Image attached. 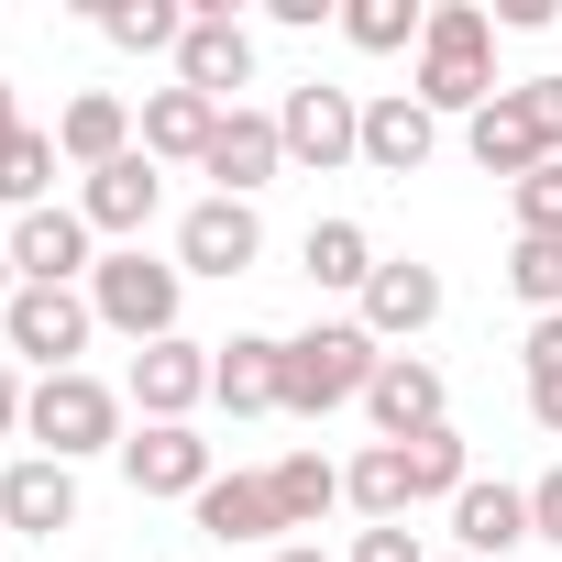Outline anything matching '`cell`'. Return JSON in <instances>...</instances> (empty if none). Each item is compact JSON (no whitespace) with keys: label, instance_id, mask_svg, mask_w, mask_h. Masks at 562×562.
Segmentation results:
<instances>
[{"label":"cell","instance_id":"cell-1","mask_svg":"<svg viewBox=\"0 0 562 562\" xmlns=\"http://www.w3.org/2000/svg\"><path fill=\"white\" fill-rule=\"evenodd\" d=\"M496 89H507L496 78V12H474V0H430V34L408 56V100L430 122H474Z\"/></svg>","mask_w":562,"mask_h":562},{"label":"cell","instance_id":"cell-2","mask_svg":"<svg viewBox=\"0 0 562 562\" xmlns=\"http://www.w3.org/2000/svg\"><path fill=\"white\" fill-rule=\"evenodd\" d=\"M375 364H386V342L364 331V321H310V331H288V353H276V419H331V408H364V386H375Z\"/></svg>","mask_w":562,"mask_h":562},{"label":"cell","instance_id":"cell-3","mask_svg":"<svg viewBox=\"0 0 562 562\" xmlns=\"http://www.w3.org/2000/svg\"><path fill=\"white\" fill-rule=\"evenodd\" d=\"M133 441V397L111 386V375H34V408H23V452H45V463H100V452H122Z\"/></svg>","mask_w":562,"mask_h":562},{"label":"cell","instance_id":"cell-4","mask_svg":"<svg viewBox=\"0 0 562 562\" xmlns=\"http://www.w3.org/2000/svg\"><path fill=\"white\" fill-rule=\"evenodd\" d=\"M89 310H100V331H122L133 353H144V342H177V331H188V276H177V254L111 243V254L89 265Z\"/></svg>","mask_w":562,"mask_h":562},{"label":"cell","instance_id":"cell-5","mask_svg":"<svg viewBox=\"0 0 562 562\" xmlns=\"http://www.w3.org/2000/svg\"><path fill=\"white\" fill-rule=\"evenodd\" d=\"M100 342V310L89 288H23L12 310H0V353H12L23 375H78V353Z\"/></svg>","mask_w":562,"mask_h":562},{"label":"cell","instance_id":"cell-6","mask_svg":"<svg viewBox=\"0 0 562 562\" xmlns=\"http://www.w3.org/2000/svg\"><path fill=\"white\" fill-rule=\"evenodd\" d=\"M111 463H122V485H133L144 507H166V496L199 507V485L221 474V441H210L199 419H133V441H122Z\"/></svg>","mask_w":562,"mask_h":562},{"label":"cell","instance_id":"cell-7","mask_svg":"<svg viewBox=\"0 0 562 562\" xmlns=\"http://www.w3.org/2000/svg\"><path fill=\"white\" fill-rule=\"evenodd\" d=\"M276 133H288V166H310V177H342V166H364V89L299 78L288 100H276Z\"/></svg>","mask_w":562,"mask_h":562},{"label":"cell","instance_id":"cell-8","mask_svg":"<svg viewBox=\"0 0 562 562\" xmlns=\"http://www.w3.org/2000/svg\"><path fill=\"white\" fill-rule=\"evenodd\" d=\"M254 67H265V45H254V23L232 12V0H188V45H177V89H199V100L243 111Z\"/></svg>","mask_w":562,"mask_h":562},{"label":"cell","instance_id":"cell-9","mask_svg":"<svg viewBox=\"0 0 562 562\" xmlns=\"http://www.w3.org/2000/svg\"><path fill=\"white\" fill-rule=\"evenodd\" d=\"M265 265V210L254 199H188L177 210V276H210V288H232V276Z\"/></svg>","mask_w":562,"mask_h":562},{"label":"cell","instance_id":"cell-10","mask_svg":"<svg viewBox=\"0 0 562 562\" xmlns=\"http://www.w3.org/2000/svg\"><path fill=\"white\" fill-rule=\"evenodd\" d=\"M0 243H12V276H23V288H89V265H100V232L78 221V199L23 210Z\"/></svg>","mask_w":562,"mask_h":562},{"label":"cell","instance_id":"cell-11","mask_svg":"<svg viewBox=\"0 0 562 562\" xmlns=\"http://www.w3.org/2000/svg\"><path fill=\"white\" fill-rule=\"evenodd\" d=\"M452 310V288H441V265H419V254H386L375 276H364V299H353V321L397 353V342H419L430 321Z\"/></svg>","mask_w":562,"mask_h":562},{"label":"cell","instance_id":"cell-12","mask_svg":"<svg viewBox=\"0 0 562 562\" xmlns=\"http://www.w3.org/2000/svg\"><path fill=\"white\" fill-rule=\"evenodd\" d=\"M199 177H210V199H265L276 177H288V133H276V111H221V133H210V155H199Z\"/></svg>","mask_w":562,"mask_h":562},{"label":"cell","instance_id":"cell-13","mask_svg":"<svg viewBox=\"0 0 562 562\" xmlns=\"http://www.w3.org/2000/svg\"><path fill=\"white\" fill-rule=\"evenodd\" d=\"M155 210H166V166H155L144 144H133L122 166L78 177V221L100 232V254H111V243H144V232H155Z\"/></svg>","mask_w":562,"mask_h":562},{"label":"cell","instance_id":"cell-14","mask_svg":"<svg viewBox=\"0 0 562 562\" xmlns=\"http://www.w3.org/2000/svg\"><path fill=\"white\" fill-rule=\"evenodd\" d=\"M364 419H375V441H430V430H452L441 364H430V353H386L375 386H364Z\"/></svg>","mask_w":562,"mask_h":562},{"label":"cell","instance_id":"cell-15","mask_svg":"<svg viewBox=\"0 0 562 562\" xmlns=\"http://www.w3.org/2000/svg\"><path fill=\"white\" fill-rule=\"evenodd\" d=\"M210 353L221 342H144L133 353V375H122V397H133V419H199L210 408Z\"/></svg>","mask_w":562,"mask_h":562},{"label":"cell","instance_id":"cell-16","mask_svg":"<svg viewBox=\"0 0 562 562\" xmlns=\"http://www.w3.org/2000/svg\"><path fill=\"white\" fill-rule=\"evenodd\" d=\"M0 529H12V540H56V529H78V463L12 452V463H0Z\"/></svg>","mask_w":562,"mask_h":562},{"label":"cell","instance_id":"cell-17","mask_svg":"<svg viewBox=\"0 0 562 562\" xmlns=\"http://www.w3.org/2000/svg\"><path fill=\"white\" fill-rule=\"evenodd\" d=\"M144 144V111L122 100V89H78L67 111H56V155H67V177H100V166H122Z\"/></svg>","mask_w":562,"mask_h":562},{"label":"cell","instance_id":"cell-18","mask_svg":"<svg viewBox=\"0 0 562 562\" xmlns=\"http://www.w3.org/2000/svg\"><path fill=\"white\" fill-rule=\"evenodd\" d=\"M441 518H452V551H463V562H507V551H529V485H507V474H474Z\"/></svg>","mask_w":562,"mask_h":562},{"label":"cell","instance_id":"cell-19","mask_svg":"<svg viewBox=\"0 0 562 562\" xmlns=\"http://www.w3.org/2000/svg\"><path fill=\"white\" fill-rule=\"evenodd\" d=\"M188 518H199V540H221V551H276V529H288L265 474H210Z\"/></svg>","mask_w":562,"mask_h":562},{"label":"cell","instance_id":"cell-20","mask_svg":"<svg viewBox=\"0 0 562 562\" xmlns=\"http://www.w3.org/2000/svg\"><path fill=\"white\" fill-rule=\"evenodd\" d=\"M133 111H144V155H155L166 177H199V155H210V133H221V100H199V89L166 78V89H144Z\"/></svg>","mask_w":562,"mask_h":562},{"label":"cell","instance_id":"cell-21","mask_svg":"<svg viewBox=\"0 0 562 562\" xmlns=\"http://www.w3.org/2000/svg\"><path fill=\"white\" fill-rule=\"evenodd\" d=\"M441 155V122L408 89H364V177H419Z\"/></svg>","mask_w":562,"mask_h":562},{"label":"cell","instance_id":"cell-22","mask_svg":"<svg viewBox=\"0 0 562 562\" xmlns=\"http://www.w3.org/2000/svg\"><path fill=\"white\" fill-rule=\"evenodd\" d=\"M276 353H288V331H232L210 353V408L221 419H276Z\"/></svg>","mask_w":562,"mask_h":562},{"label":"cell","instance_id":"cell-23","mask_svg":"<svg viewBox=\"0 0 562 562\" xmlns=\"http://www.w3.org/2000/svg\"><path fill=\"white\" fill-rule=\"evenodd\" d=\"M375 265H386V254H375V232H364V221H342V210L299 232V276H310L321 299H364V276H375Z\"/></svg>","mask_w":562,"mask_h":562},{"label":"cell","instance_id":"cell-24","mask_svg":"<svg viewBox=\"0 0 562 562\" xmlns=\"http://www.w3.org/2000/svg\"><path fill=\"white\" fill-rule=\"evenodd\" d=\"M463 155H474V166H485L496 188H518L529 166H551V155H540V133H529V111H518L507 89H496V100H485V111L463 122Z\"/></svg>","mask_w":562,"mask_h":562},{"label":"cell","instance_id":"cell-25","mask_svg":"<svg viewBox=\"0 0 562 562\" xmlns=\"http://www.w3.org/2000/svg\"><path fill=\"white\" fill-rule=\"evenodd\" d=\"M56 177H67V155H56V122H23L12 144H0V221L56 210Z\"/></svg>","mask_w":562,"mask_h":562},{"label":"cell","instance_id":"cell-26","mask_svg":"<svg viewBox=\"0 0 562 562\" xmlns=\"http://www.w3.org/2000/svg\"><path fill=\"white\" fill-rule=\"evenodd\" d=\"M265 485H276V518H288V529H321V518L342 507V463H331L321 441L276 452V463H265Z\"/></svg>","mask_w":562,"mask_h":562},{"label":"cell","instance_id":"cell-27","mask_svg":"<svg viewBox=\"0 0 562 562\" xmlns=\"http://www.w3.org/2000/svg\"><path fill=\"white\" fill-rule=\"evenodd\" d=\"M353 56H419L430 34V0H342V23H331Z\"/></svg>","mask_w":562,"mask_h":562},{"label":"cell","instance_id":"cell-28","mask_svg":"<svg viewBox=\"0 0 562 562\" xmlns=\"http://www.w3.org/2000/svg\"><path fill=\"white\" fill-rule=\"evenodd\" d=\"M100 45H122V56H177L188 45V12H177V0H100Z\"/></svg>","mask_w":562,"mask_h":562},{"label":"cell","instance_id":"cell-29","mask_svg":"<svg viewBox=\"0 0 562 562\" xmlns=\"http://www.w3.org/2000/svg\"><path fill=\"white\" fill-rule=\"evenodd\" d=\"M496 276H507V299H518L529 321H551V310H562V243H529V232H507V265H496Z\"/></svg>","mask_w":562,"mask_h":562},{"label":"cell","instance_id":"cell-30","mask_svg":"<svg viewBox=\"0 0 562 562\" xmlns=\"http://www.w3.org/2000/svg\"><path fill=\"white\" fill-rule=\"evenodd\" d=\"M408 485H419V507H452V496L474 485V452H463V430H430V441H408Z\"/></svg>","mask_w":562,"mask_h":562},{"label":"cell","instance_id":"cell-31","mask_svg":"<svg viewBox=\"0 0 562 562\" xmlns=\"http://www.w3.org/2000/svg\"><path fill=\"white\" fill-rule=\"evenodd\" d=\"M507 221H518L529 243H562V155H551V166H529V177L507 188Z\"/></svg>","mask_w":562,"mask_h":562},{"label":"cell","instance_id":"cell-32","mask_svg":"<svg viewBox=\"0 0 562 562\" xmlns=\"http://www.w3.org/2000/svg\"><path fill=\"white\" fill-rule=\"evenodd\" d=\"M507 100L529 111V133H540V155H562V67H540V78H507Z\"/></svg>","mask_w":562,"mask_h":562},{"label":"cell","instance_id":"cell-33","mask_svg":"<svg viewBox=\"0 0 562 562\" xmlns=\"http://www.w3.org/2000/svg\"><path fill=\"white\" fill-rule=\"evenodd\" d=\"M342 562H430V540L397 518V529H353V551H342Z\"/></svg>","mask_w":562,"mask_h":562},{"label":"cell","instance_id":"cell-34","mask_svg":"<svg viewBox=\"0 0 562 562\" xmlns=\"http://www.w3.org/2000/svg\"><path fill=\"white\" fill-rule=\"evenodd\" d=\"M529 540H540V551H562V463H551V474H529Z\"/></svg>","mask_w":562,"mask_h":562},{"label":"cell","instance_id":"cell-35","mask_svg":"<svg viewBox=\"0 0 562 562\" xmlns=\"http://www.w3.org/2000/svg\"><path fill=\"white\" fill-rule=\"evenodd\" d=\"M23 408H34V375L0 353V441H12V452H23Z\"/></svg>","mask_w":562,"mask_h":562},{"label":"cell","instance_id":"cell-36","mask_svg":"<svg viewBox=\"0 0 562 562\" xmlns=\"http://www.w3.org/2000/svg\"><path fill=\"white\" fill-rule=\"evenodd\" d=\"M265 23L276 34H321V23H342V0H265Z\"/></svg>","mask_w":562,"mask_h":562},{"label":"cell","instance_id":"cell-37","mask_svg":"<svg viewBox=\"0 0 562 562\" xmlns=\"http://www.w3.org/2000/svg\"><path fill=\"white\" fill-rule=\"evenodd\" d=\"M518 364H529V375H562V310H551V321H529V331H518Z\"/></svg>","mask_w":562,"mask_h":562},{"label":"cell","instance_id":"cell-38","mask_svg":"<svg viewBox=\"0 0 562 562\" xmlns=\"http://www.w3.org/2000/svg\"><path fill=\"white\" fill-rule=\"evenodd\" d=\"M529 430L562 441V375H529Z\"/></svg>","mask_w":562,"mask_h":562},{"label":"cell","instance_id":"cell-39","mask_svg":"<svg viewBox=\"0 0 562 562\" xmlns=\"http://www.w3.org/2000/svg\"><path fill=\"white\" fill-rule=\"evenodd\" d=\"M265 562H331V551H321V540H276Z\"/></svg>","mask_w":562,"mask_h":562},{"label":"cell","instance_id":"cell-40","mask_svg":"<svg viewBox=\"0 0 562 562\" xmlns=\"http://www.w3.org/2000/svg\"><path fill=\"white\" fill-rule=\"evenodd\" d=\"M23 133V100H12V78H0V144H12Z\"/></svg>","mask_w":562,"mask_h":562},{"label":"cell","instance_id":"cell-41","mask_svg":"<svg viewBox=\"0 0 562 562\" xmlns=\"http://www.w3.org/2000/svg\"><path fill=\"white\" fill-rule=\"evenodd\" d=\"M23 299V276H12V243H0V310H12Z\"/></svg>","mask_w":562,"mask_h":562},{"label":"cell","instance_id":"cell-42","mask_svg":"<svg viewBox=\"0 0 562 562\" xmlns=\"http://www.w3.org/2000/svg\"><path fill=\"white\" fill-rule=\"evenodd\" d=\"M430 562H463V551H430Z\"/></svg>","mask_w":562,"mask_h":562}]
</instances>
